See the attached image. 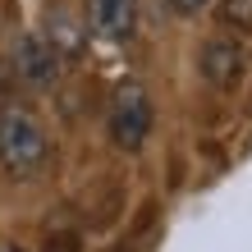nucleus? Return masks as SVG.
<instances>
[{"label":"nucleus","instance_id":"1","mask_svg":"<svg viewBox=\"0 0 252 252\" xmlns=\"http://www.w3.org/2000/svg\"><path fill=\"white\" fill-rule=\"evenodd\" d=\"M46 160H51V138L37 124V115L23 110V106H5L0 110V165L14 179H28Z\"/></svg>","mask_w":252,"mask_h":252},{"label":"nucleus","instance_id":"2","mask_svg":"<svg viewBox=\"0 0 252 252\" xmlns=\"http://www.w3.org/2000/svg\"><path fill=\"white\" fill-rule=\"evenodd\" d=\"M152 120H156V106H152V92L142 83H120L110 96V110H106V128H110V142L124 147V152H138L152 133Z\"/></svg>","mask_w":252,"mask_h":252},{"label":"nucleus","instance_id":"3","mask_svg":"<svg viewBox=\"0 0 252 252\" xmlns=\"http://www.w3.org/2000/svg\"><path fill=\"white\" fill-rule=\"evenodd\" d=\"M14 69H19V78L28 87H51L60 78V51H55L46 37L28 32V37H19V46H14Z\"/></svg>","mask_w":252,"mask_h":252},{"label":"nucleus","instance_id":"4","mask_svg":"<svg viewBox=\"0 0 252 252\" xmlns=\"http://www.w3.org/2000/svg\"><path fill=\"white\" fill-rule=\"evenodd\" d=\"M87 19H92L96 37L128 41L133 28H138V0H92V5H87Z\"/></svg>","mask_w":252,"mask_h":252},{"label":"nucleus","instance_id":"5","mask_svg":"<svg viewBox=\"0 0 252 252\" xmlns=\"http://www.w3.org/2000/svg\"><path fill=\"white\" fill-rule=\"evenodd\" d=\"M202 73L211 87H234L243 78V51L234 37H211L202 46Z\"/></svg>","mask_w":252,"mask_h":252},{"label":"nucleus","instance_id":"6","mask_svg":"<svg viewBox=\"0 0 252 252\" xmlns=\"http://www.w3.org/2000/svg\"><path fill=\"white\" fill-rule=\"evenodd\" d=\"M220 19L239 23V28H252V0H225V5H220Z\"/></svg>","mask_w":252,"mask_h":252},{"label":"nucleus","instance_id":"7","mask_svg":"<svg viewBox=\"0 0 252 252\" xmlns=\"http://www.w3.org/2000/svg\"><path fill=\"white\" fill-rule=\"evenodd\" d=\"M170 5H174V9H179V14H197V9L206 5V0H170Z\"/></svg>","mask_w":252,"mask_h":252},{"label":"nucleus","instance_id":"8","mask_svg":"<svg viewBox=\"0 0 252 252\" xmlns=\"http://www.w3.org/2000/svg\"><path fill=\"white\" fill-rule=\"evenodd\" d=\"M0 110H5V106H0Z\"/></svg>","mask_w":252,"mask_h":252}]
</instances>
